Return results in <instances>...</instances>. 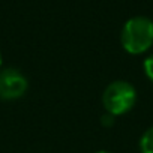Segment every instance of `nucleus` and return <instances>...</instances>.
Returning <instances> with one entry per match:
<instances>
[{"instance_id": "f257e3e1", "label": "nucleus", "mask_w": 153, "mask_h": 153, "mask_svg": "<svg viewBox=\"0 0 153 153\" xmlns=\"http://www.w3.org/2000/svg\"><path fill=\"white\" fill-rule=\"evenodd\" d=\"M120 41L131 54H141L153 44V21L147 17H134L122 29Z\"/></svg>"}, {"instance_id": "20e7f679", "label": "nucleus", "mask_w": 153, "mask_h": 153, "mask_svg": "<svg viewBox=\"0 0 153 153\" xmlns=\"http://www.w3.org/2000/svg\"><path fill=\"white\" fill-rule=\"evenodd\" d=\"M141 153H153V128L147 129L140 141Z\"/></svg>"}, {"instance_id": "39448f33", "label": "nucleus", "mask_w": 153, "mask_h": 153, "mask_svg": "<svg viewBox=\"0 0 153 153\" xmlns=\"http://www.w3.org/2000/svg\"><path fill=\"white\" fill-rule=\"evenodd\" d=\"M144 72L149 76V80L153 81V54L144 60Z\"/></svg>"}, {"instance_id": "f03ea898", "label": "nucleus", "mask_w": 153, "mask_h": 153, "mask_svg": "<svg viewBox=\"0 0 153 153\" xmlns=\"http://www.w3.org/2000/svg\"><path fill=\"white\" fill-rule=\"evenodd\" d=\"M102 102L107 113L113 116H120L128 113L135 105L137 92L134 86L126 81H114L105 89Z\"/></svg>"}, {"instance_id": "6e6552de", "label": "nucleus", "mask_w": 153, "mask_h": 153, "mask_svg": "<svg viewBox=\"0 0 153 153\" xmlns=\"http://www.w3.org/2000/svg\"><path fill=\"white\" fill-rule=\"evenodd\" d=\"M0 66H2V53H0Z\"/></svg>"}, {"instance_id": "423d86ee", "label": "nucleus", "mask_w": 153, "mask_h": 153, "mask_svg": "<svg viewBox=\"0 0 153 153\" xmlns=\"http://www.w3.org/2000/svg\"><path fill=\"white\" fill-rule=\"evenodd\" d=\"M114 117H116V116H113V114L107 113V114H104V116H102V120H101V122H102V125H104V126H107V128H108V126H113V123H114Z\"/></svg>"}, {"instance_id": "7ed1b4c3", "label": "nucleus", "mask_w": 153, "mask_h": 153, "mask_svg": "<svg viewBox=\"0 0 153 153\" xmlns=\"http://www.w3.org/2000/svg\"><path fill=\"white\" fill-rule=\"evenodd\" d=\"M29 87L27 78L17 69L0 71V98L12 101L21 98Z\"/></svg>"}, {"instance_id": "0eeeda50", "label": "nucleus", "mask_w": 153, "mask_h": 153, "mask_svg": "<svg viewBox=\"0 0 153 153\" xmlns=\"http://www.w3.org/2000/svg\"><path fill=\"white\" fill-rule=\"evenodd\" d=\"M96 153H111V152H107V150H101V152H96Z\"/></svg>"}]
</instances>
